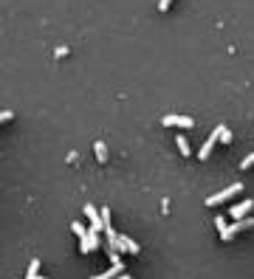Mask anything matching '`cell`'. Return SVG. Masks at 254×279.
Returning a JSON list of instances; mask_svg holds the SVG:
<instances>
[{
	"mask_svg": "<svg viewBox=\"0 0 254 279\" xmlns=\"http://www.w3.org/2000/svg\"><path fill=\"white\" fill-rule=\"evenodd\" d=\"M99 245H102V240H99V234H93V231H88V234L79 240V251H82V254H93Z\"/></svg>",
	"mask_w": 254,
	"mask_h": 279,
	"instance_id": "7",
	"label": "cell"
},
{
	"mask_svg": "<svg viewBox=\"0 0 254 279\" xmlns=\"http://www.w3.org/2000/svg\"><path fill=\"white\" fill-rule=\"evenodd\" d=\"M116 279H133V276H130V273H119Z\"/></svg>",
	"mask_w": 254,
	"mask_h": 279,
	"instance_id": "19",
	"label": "cell"
},
{
	"mask_svg": "<svg viewBox=\"0 0 254 279\" xmlns=\"http://www.w3.org/2000/svg\"><path fill=\"white\" fill-rule=\"evenodd\" d=\"M251 166H254V152H251V155H246L243 161H240V169H251Z\"/></svg>",
	"mask_w": 254,
	"mask_h": 279,
	"instance_id": "16",
	"label": "cell"
},
{
	"mask_svg": "<svg viewBox=\"0 0 254 279\" xmlns=\"http://www.w3.org/2000/svg\"><path fill=\"white\" fill-rule=\"evenodd\" d=\"M12 110H0V122H9V119H12Z\"/></svg>",
	"mask_w": 254,
	"mask_h": 279,
	"instance_id": "18",
	"label": "cell"
},
{
	"mask_svg": "<svg viewBox=\"0 0 254 279\" xmlns=\"http://www.w3.org/2000/svg\"><path fill=\"white\" fill-rule=\"evenodd\" d=\"M93 152H96V161H99V164H107V144H105V141H96V144H93Z\"/></svg>",
	"mask_w": 254,
	"mask_h": 279,
	"instance_id": "10",
	"label": "cell"
},
{
	"mask_svg": "<svg viewBox=\"0 0 254 279\" xmlns=\"http://www.w3.org/2000/svg\"><path fill=\"white\" fill-rule=\"evenodd\" d=\"M175 144H178V152H181V155H189V152H192V147H189V141H186V136H178Z\"/></svg>",
	"mask_w": 254,
	"mask_h": 279,
	"instance_id": "11",
	"label": "cell"
},
{
	"mask_svg": "<svg viewBox=\"0 0 254 279\" xmlns=\"http://www.w3.org/2000/svg\"><path fill=\"white\" fill-rule=\"evenodd\" d=\"M71 231H74V234H77L79 240H82V237L88 234V229H85V226H82V223H79V220H74V223H71Z\"/></svg>",
	"mask_w": 254,
	"mask_h": 279,
	"instance_id": "14",
	"label": "cell"
},
{
	"mask_svg": "<svg viewBox=\"0 0 254 279\" xmlns=\"http://www.w3.org/2000/svg\"><path fill=\"white\" fill-rule=\"evenodd\" d=\"M215 229H218L220 237L226 234V229H229V220H226V215H218V217H215Z\"/></svg>",
	"mask_w": 254,
	"mask_h": 279,
	"instance_id": "12",
	"label": "cell"
},
{
	"mask_svg": "<svg viewBox=\"0 0 254 279\" xmlns=\"http://www.w3.org/2000/svg\"><path fill=\"white\" fill-rule=\"evenodd\" d=\"M161 124L164 127H195V119H189V116H178V113H172V116H164L161 119Z\"/></svg>",
	"mask_w": 254,
	"mask_h": 279,
	"instance_id": "5",
	"label": "cell"
},
{
	"mask_svg": "<svg viewBox=\"0 0 254 279\" xmlns=\"http://www.w3.org/2000/svg\"><path fill=\"white\" fill-rule=\"evenodd\" d=\"M169 6H172V0H158V12H169Z\"/></svg>",
	"mask_w": 254,
	"mask_h": 279,
	"instance_id": "17",
	"label": "cell"
},
{
	"mask_svg": "<svg viewBox=\"0 0 254 279\" xmlns=\"http://www.w3.org/2000/svg\"><path fill=\"white\" fill-rule=\"evenodd\" d=\"M37 276H40V259H31V262H28L26 279H37Z\"/></svg>",
	"mask_w": 254,
	"mask_h": 279,
	"instance_id": "13",
	"label": "cell"
},
{
	"mask_svg": "<svg viewBox=\"0 0 254 279\" xmlns=\"http://www.w3.org/2000/svg\"><path fill=\"white\" fill-rule=\"evenodd\" d=\"M243 192V183H232V186H226V189H220L218 195H209V198H206V206L209 209H215V206H220V203H226V201H232L234 195H240Z\"/></svg>",
	"mask_w": 254,
	"mask_h": 279,
	"instance_id": "1",
	"label": "cell"
},
{
	"mask_svg": "<svg viewBox=\"0 0 254 279\" xmlns=\"http://www.w3.org/2000/svg\"><path fill=\"white\" fill-rule=\"evenodd\" d=\"M218 141H220V124H218L215 130H212V136L206 138V141H204V147L198 150V158H201V161H206V158L212 155V150H215V144H218Z\"/></svg>",
	"mask_w": 254,
	"mask_h": 279,
	"instance_id": "6",
	"label": "cell"
},
{
	"mask_svg": "<svg viewBox=\"0 0 254 279\" xmlns=\"http://www.w3.org/2000/svg\"><path fill=\"white\" fill-rule=\"evenodd\" d=\"M220 141H223V144H232V130L226 127V124H220Z\"/></svg>",
	"mask_w": 254,
	"mask_h": 279,
	"instance_id": "15",
	"label": "cell"
},
{
	"mask_svg": "<svg viewBox=\"0 0 254 279\" xmlns=\"http://www.w3.org/2000/svg\"><path fill=\"white\" fill-rule=\"evenodd\" d=\"M119 273H124V265H110L105 273H96V276H91V279H116Z\"/></svg>",
	"mask_w": 254,
	"mask_h": 279,
	"instance_id": "9",
	"label": "cell"
},
{
	"mask_svg": "<svg viewBox=\"0 0 254 279\" xmlns=\"http://www.w3.org/2000/svg\"><path fill=\"white\" fill-rule=\"evenodd\" d=\"M248 229H254V217H243V220H232L229 223V229H226V234L220 237L223 243H232L237 234H243V231H248Z\"/></svg>",
	"mask_w": 254,
	"mask_h": 279,
	"instance_id": "2",
	"label": "cell"
},
{
	"mask_svg": "<svg viewBox=\"0 0 254 279\" xmlns=\"http://www.w3.org/2000/svg\"><path fill=\"white\" fill-rule=\"evenodd\" d=\"M107 251H119V254H121V251H127V254H139V243H136V240H133V237H127V234H119V237H116V245H113V248H107Z\"/></svg>",
	"mask_w": 254,
	"mask_h": 279,
	"instance_id": "3",
	"label": "cell"
},
{
	"mask_svg": "<svg viewBox=\"0 0 254 279\" xmlns=\"http://www.w3.org/2000/svg\"><path fill=\"white\" fill-rule=\"evenodd\" d=\"M37 279H45V276H37Z\"/></svg>",
	"mask_w": 254,
	"mask_h": 279,
	"instance_id": "20",
	"label": "cell"
},
{
	"mask_svg": "<svg viewBox=\"0 0 254 279\" xmlns=\"http://www.w3.org/2000/svg\"><path fill=\"white\" fill-rule=\"evenodd\" d=\"M85 217L91 220V229H88V231H93V234H102V231H105V226H102V215L96 212V206L85 203Z\"/></svg>",
	"mask_w": 254,
	"mask_h": 279,
	"instance_id": "4",
	"label": "cell"
},
{
	"mask_svg": "<svg viewBox=\"0 0 254 279\" xmlns=\"http://www.w3.org/2000/svg\"><path fill=\"white\" fill-rule=\"evenodd\" d=\"M254 209V201H243V203H237V206H232V212L226 217H232V220H243V217H248V212Z\"/></svg>",
	"mask_w": 254,
	"mask_h": 279,
	"instance_id": "8",
	"label": "cell"
}]
</instances>
